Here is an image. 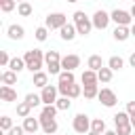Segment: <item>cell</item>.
Returning <instances> with one entry per match:
<instances>
[{"label":"cell","instance_id":"cell-1","mask_svg":"<svg viewBox=\"0 0 135 135\" xmlns=\"http://www.w3.org/2000/svg\"><path fill=\"white\" fill-rule=\"evenodd\" d=\"M23 59H25V68H27L32 74H36V72H42V65H44V53H42L40 49L25 51Z\"/></svg>","mask_w":135,"mask_h":135},{"label":"cell","instance_id":"cell-2","mask_svg":"<svg viewBox=\"0 0 135 135\" xmlns=\"http://www.w3.org/2000/svg\"><path fill=\"white\" fill-rule=\"evenodd\" d=\"M72 19H74V25H76L78 36H89V34H91L93 21H91V17L84 15V11H76V13L72 15Z\"/></svg>","mask_w":135,"mask_h":135},{"label":"cell","instance_id":"cell-3","mask_svg":"<svg viewBox=\"0 0 135 135\" xmlns=\"http://www.w3.org/2000/svg\"><path fill=\"white\" fill-rule=\"evenodd\" d=\"M44 65H46V70H49L51 76H59V74L63 72L59 51H46V53H44Z\"/></svg>","mask_w":135,"mask_h":135},{"label":"cell","instance_id":"cell-4","mask_svg":"<svg viewBox=\"0 0 135 135\" xmlns=\"http://www.w3.org/2000/svg\"><path fill=\"white\" fill-rule=\"evenodd\" d=\"M72 129L76 131V133H80V135H86L89 131H91V118L86 116V114H76L74 116V120H72Z\"/></svg>","mask_w":135,"mask_h":135},{"label":"cell","instance_id":"cell-5","mask_svg":"<svg viewBox=\"0 0 135 135\" xmlns=\"http://www.w3.org/2000/svg\"><path fill=\"white\" fill-rule=\"evenodd\" d=\"M110 17H112V21H114L116 25H127V27L133 25V17H131V13L124 11V8H114V11L110 13Z\"/></svg>","mask_w":135,"mask_h":135},{"label":"cell","instance_id":"cell-6","mask_svg":"<svg viewBox=\"0 0 135 135\" xmlns=\"http://www.w3.org/2000/svg\"><path fill=\"white\" fill-rule=\"evenodd\" d=\"M65 23H68V15H63V13H51V15H46V21H44V25L49 30H61Z\"/></svg>","mask_w":135,"mask_h":135},{"label":"cell","instance_id":"cell-7","mask_svg":"<svg viewBox=\"0 0 135 135\" xmlns=\"http://www.w3.org/2000/svg\"><path fill=\"white\" fill-rule=\"evenodd\" d=\"M91 21H93V27L95 30H105L108 25H110V21H112V17H110V13H105V11H95L93 13V17H91Z\"/></svg>","mask_w":135,"mask_h":135},{"label":"cell","instance_id":"cell-8","mask_svg":"<svg viewBox=\"0 0 135 135\" xmlns=\"http://www.w3.org/2000/svg\"><path fill=\"white\" fill-rule=\"evenodd\" d=\"M57 93H59V89H57V86H53V84H46V86L40 91L42 103H44V105H55V101L59 99V97H57Z\"/></svg>","mask_w":135,"mask_h":135},{"label":"cell","instance_id":"cell-9","mask_svg":"<svg viewBox=\"0 0 135 135\" xmlns=\"http://www.w3.org/2000/svg\"><path fill=\"white\" fill-rule=\"evenodd\" d=\"M97 99H99L101 105H105V108H114V105L118 103V97H116V93H114L112 89H99Z\"/></svg>","mask_w":135,"mask_h":135},{"label":"cell","instance_id":"cell-10","mask_svg":"<svg viewBox=\"0 0 135 135\" xmlns=\"http://www.w3.org/2000/svg\"><path fill=\"white\" fill-rule=\"evenodd\" d=\"M78 65H80V57H78V55L72 53V55H63V57H61V68H63L65 72H74Z\"/></svg>","mask_w":135,"mask_h":135},{"label":"cell","instance_id":"cell-11","mask_svg":"<svg viewBox=\"0 0 135 135\" xmlns=\"http://www.w3.org/2000/svg\"><path fill=\"white\" fill-rule=\"evenodd\" d=\"M59 36H61V40H65V42H72V40L78 36V32H76V25H74V23H65V25L59 30Z\"/></svg>","mask_w":135,"mask_h":135},{"label":"cell","instance_id":"cell-12","mask_svg":"<svg viewBox=\"0 0 135 135\" xmlns=\"http://www.w3.org/2000/svg\"><path fill=\"white\" fill-rule=\"evenodd\" d=\"M112 36H114L116 42H124V40L131 38V27H127V25H116L114 32H112Z\"/></svg>","mask_w":135,"mask_h":135},{"label":"cell","instance_id":"cell-13","mask_svg":"<svg viewBox=\"0 0 135 135\" xmlns=\"http://www.w3.org/2000/svg\"><path fill=\"white\" fill-rule=\"evenodd\" d=\"M38 120H40V127H42V131H44L46 135H55V133H57L59 124H57L55 118H38Z\"/></svg>","mask_w":135,"mask_h":135},{"label":"cell","instance_id":"cell-14","mask_svg":"<svg viewBox=\"0 0 135 135\" xmlns=\"http://www.w3.org/2000/svg\"><path fill=\"white\" fill-rule=\"evenodd\" d=\"M0 99H2L4 103L17 101V91H15L13 86H6V84H2V86H0Z\"/></svg>","mask_w":135,"mask_h":135},{"label":"cell","instance_id":"cell-15","mask_svg":"<svg viewBox=\"0 0 135 135\" xmlns=\"http://www.w3.org/2000/svg\"><path fill=\"white\" fill-rule=\"evenodd\" d=\"M6 36H8L11 40H23V36H25V30H23V25H17V23H13V25H8V30H6Z\"/></svg>","mask_w":135,"mask_h":135},{"label":"cell","instance_id":"cell-16","mask_svg":"<svg viewBox=\"0 0 135 135\" xmlns=\"http://www.w3.org/2000/svg\"><path fill=\"white\" fill-rule=\"evenodd\" d=\"M80 82H82V86H89V84H97L99 82V78H97V72H93V70H84L82 72V76H80Z\"/></svg>","mask_w":135,"mask_h":135},{"label":"cell","instance_id":"cell-17","mask_svg":"<svg viewBox=\"0 0 135 135\" xmlns=\"http://www.w3.org/2000/svg\"><path fill=\"white\" fill-rule=\"evenodd\" d=\"M21 127L25 129V133H36L38 129H42V127H40V120H38V118H32V116L23 118V124H21Z\"/></svg>","mask_w":135,"mask_h":135},{"label":"cell","instance_id":"cell-18","mask_svg":"<svg viewBox=\"0 0 135 135\" xmlns=\"http://www.w3.org/2000/svg\"><path fill=\"white\" fill-rule=\"evenodd\" d=\"M32 82H34V86L44 89L49 84V74L46 72H36V74H32Z\"/></svg>","mask_w":135,"mask_h":135},{"label":"cell","instance_id":"cell-19","mask_svg":"<svg viewBox=\"0 0 135 135\" xmlns=\"http://www.w3.org/2000/svg\"><path fill=\"white\" fill-rule=\"evenodd\" d=\"M86 68L93 70V72H99V70L103 68V59H101V55H91V57L86 59Z\"/></svg>","mask_w":135,"mask_h":135},{"label":"cell","instance_id":"cell-20","mask_svg":"<svg viewBox=\"0 0 135 135\" xmlns=\"http://www.w3.org/2000/svg\"><path fill=\"white\" fill-rule=\"evenodd\" d=\"M108 68H110L112 72H120V70L124 68V59L118 57V55H112V57L108 59Z\"/></svg>","mask_w":135,"mask_h":135},{"label":"cell","instance_id":"cell-21","mask_svg":"<svg viewBox=\"0 0 135 135\" xmlns=\"http://www.w3.org/2000/svg\"><path fill=\"white\" fill-rule=\"evenodd\" d=\"M8 70H13V72H17V74L23 72V70H27V68H25V59H23V57H13L11 63H8Z\"/></svg>","mask_w":135,"mask_h":135},{"label":"cell","instance_id":"cell-22","mask_svg":"<svg viewBox=\"0 0 135 135\" xmlns=\"http://www.w3.org/2000/svg\"><path fill=\"white\" fill-rule=\"evenodd\" d=\"M0 80H2V84H6V86L17 84V72H13V70H4L2 76H0Z\"/></svg>","mask_w":135,"mask_h":135},{"label":"cell","instance_id":"cell-23","mask_svg":"<svg viewBox=\"0 0 135 135\" xmlns=\"http://www.w3.org/2000/svg\"><path fill=\"white\" fill-rule=\"evenodd\" d=\"M74 82H76L74 72H65V70H63V72L57 76V84H68V86H70V84H74Z\"/></svg>","mask_w":135,"mask_h":135},{"label":"cell","instance_id":"cell-24","mask_svg":"<svg viewBox=\"0 0 135 135\" xmlns=\"http://www.w3.org/2000/svg\"><path fill=\"white\" fill-rule=\"evenodd\" d=\"M82 95H84V99H95V97L99 95V86H97V84L82 86Z\"/></svg>","mask_w":135,"mask_h":135},{"label":"cell","instance_id":"cell-25","mask_svg":"<svg viewBox=\"0 0 135 135\" xmlns=\"http://www.w3.org/2000/svg\"><path fill=\"white\" fill-rule=\"evenodd\" d=\"M30 112H32V105H30L27 101H19V103H17V116L27 118V116H30Z\"/></svg>","mask_w":135,"mask_h":135},{"label":"cell","instance_id":"cell-26","mask_svg":"<svg viewBox=\"0 0 135 135\" xmlns=\"http://www.w3.org/2000/svg\"><path fill=\"white\" fill-rule=\"evenodd\" d=\"M129 122H131V116L127 114V110L114 114V124H116V127H120V124H129Z\"/></svg>","mask_w":135,"mask_h":135},{"label":"cell","instance_id":"cell-27","mask_svg":"<svg viewBox=\"0 0 135 135\" xmlns=\"http://www.w3.org/2000/svg\"><path fill=\"white\" fill-rule=\"evenodd\" d=\"M112 74H114V72H112L108 65H103V68L97 72V78H99V82H110V80H112Z\"/></svg>","mask_w":135,"mask_h":135},{"label":"cell","instance_id":"cell-28","mask_svg":"<svg viewBox=\"0 0 135 135\" xmlns=\"http://www.w3.org/2000/svg\"><path fill=\"white\" fill-rule=\"evenodd\" d=\"M55 105H57V110H59V112H65V110H70V108H72V99L61 95V97L55 101Z\"/></svg>","mask_w":135,"mask_h":135},{"label":"cell","instance_id":"cell-29","mask_svg":"<svg viewBox=\"0 0 135 135\" xmlns=\"http://www.w3.org/2000/svg\"><path fill=\"white\" fill-rule=\"evenodd\" d=\"M57 112H59V110H57V105H44L38 118H55V116H57Z\"/></svg>","mask_w":135,"mask_h":135},{"label":"cell","instance_id":"cell-30","mask_svg":"<svg viewBox=\"0 0 135 135\" xmlns=\"http://www.w3.org/2000/svg\"><path fill=\"white\" fill-rule=\"evenodd\" d=\"M91 131H97V133H105L108 129H105V122H103V118H93L91 120Z\"/></svg>","mask_w":135,"mask_h":135},{"label":"cell","instance_id":"cell-31","mask_svg":"<svg viewBox=\"0 0 135 135\" xmlns=\"http://www.w3.org/2000/svg\"><path fill=\"white\" fill-rule=\"evenodd\" d=\"M32 11H34V8H32L30 2H19V4H17V13H19L21 17H30Z\"/></svg>","mask_w":135,"mask_h":135},{"label":"cell","instance_id":"cell-32","mask_svg":"<svg viewBox=\"0 0 135 135\" xmlns=\"http://www.w3.org/2000/svg\"><path fill=\"white\" fill-rule=\"evenodd\" d=\"M34 36H36V40H38V42H44V40L49 38V27H46V25H40V27H36Z\"/></svg>","mask_w":135,"mask_h":135},{"label":"cell","instance_id":"cell-33","mask_svg":"<svg viewBox=\"0 0 135 135\" xmlns=\"http://www.w3.org/2000/svg\"><path fill=\"white\" fill-rule=\"evenodd\" d=\"M17 8V2L15 0H0V11L2 13H11Z\"/></svg>","mask_w":135,"mask_h":135},{"label":"cell","instance_id":"cell-34","mask_svg":"<svg viewBox=\"0 0 135 135\" xmlns=\"http://www.w3.org/2000/svg\"><path fill=\"white\" fill-rule=\"evenodd\" d=\"M80 95H82V86L74 82V84L68 89V97H70V99H76V97H80Z\"/></svg>","mask_w":135,"mask_h":135},{"label":"cell","instance_id":"cell-35","mask_svg":"<svg viewBox=\"0 0 135 135\" xmlns=\"http://www.w3.org/2000/svg\"><path fill=\"white\" fill-rule=\"evenodd\" d=\"M25 101H27L32 108H36V105H40V103H42V97H40V95H36V93H27V95H25Z\"/></svg>","mask_w":135,"mask_h":135},{"label":"cell","instance_id":"cell-36","mask_svg":"<svg viewBox=\"0 0 135 135\" xmlns=\"http://www.w3.org/2000/svg\"><path fill=\"white\" fill-rule=\"evenodd\" d=\"M13 127H15V124H13L11 116H2V118H0V129H2V133H8Z\"/></svg>","mask_w":135,"mask_h":135},{"label":"cell","instance_id":"cell-37","mask_svg":"<svg viewBox=\"0 0 135 135\" xmlns=\"http://www.w3.org/2000/svg\"><path fill=\"white\" fill-rule=\"evenodd\" d=\"M133 131H135V129L131 127V122H129V124H120V127H116V133H118V135H133Z\"/></svg>","mask_w":135,"mask_h":135},{"label":"cell","instance_id":"cell-38","mask_svg":"<svg viewBox=\"0 0 135 135\" xmlns=\"http://www.w3.org/2000/svg\"><path fill=\"white\" fill-rule=\"evenodd\" d=\"M11 59H13V57H8V53H6V51H0V65H2V68H8Z\"/></svg>","mask_w":135,"mask_h":135},{"label":"cell","instance_id":"cell-39","mask_svg":"<svg viewBox=\"0 0 135 135\" xmlns=\"http://www.w3.org/2000/svg\"><path fill=\"white\" fill-rule=\"evenodd\" d=\"M4 135H27V133H25V129H23V127H19V124H17V127H13V129H11L8 133H4Z\"/></svg>","mask_w":135,"mask_h":135},{"label":"cell","instance_id":"cell-40","mask_svg":"<svg viewBox=\"0 0 135 135\" xmlns=\"http://www.w3.org/2000/svg\"><path fill=\"white\" fill-rule=\"evenodd\" d=\"M127 114L135 116V101H127Z\"/></svg>","mask_w":135,"mask_h":135},{"label":"cell","instance_id":"cell-41","mask_svg":"<svg viewBox=\"0 0 135 135\" xmlns=\"http://www.w3.org/2000/svg\"><path fill=\"white\" fill-rule=\"evenodd\" d=\"M129 63H131V68H135V53H131V57H129Z\"/></svg>","mask_w":135,"mask_h":135},{"label":"cell","instance_id":"cell-42","mask_svg":"<svg viewBox=\"0 0 135 135\" xmlns=\"http://www.w3.org/2000/svg\"><path fill=\"white\" fill-rule=\"evenodd\" d=\"M103 135H118V133H116V129H114V131H105Z\"/></svg>","mask_w":135,"mask_h":135},{"label":"cell","instance_id":"cell-43","mask_svg":"<svg viewBox=\"0 0 135 135\" xmlns=\"http://www.w3.org/2000/svg\"><path fill=\"white\" fill-rule=\"evenodd\" d=\"M129 13H131V17H133V19H135V4H133V6H131V11H129Z\"/></svg>","mask_w":135,"mask_h":135},{"label":"cell","instance_id":"cell-44","mask_svg":"<svg viewBox=\"0 0 135 135\" xmlns=\"http://www.w3.org/2000/svg\"><path fill=\"white\" fill-rule=\"evenodd\" d=\"M86 135H101V133H97V131H89Z\"/></svg>","mask_w":135,"mask_h":135},{"label":"cell","instance_id":"cell-45","mask_svg":"<svg viewBox=\"0 0 135 135\" xmlns=\"http://www.w3.org/2000/svg\"><path fill=\"white\" fill-rule=\"evenodd\" d=\"M131 127L135 129V116H131Z\"/></svg>","mask_w":135,"mask_h":135},{"label":"cell","instance_id":"cell-46","mask_svg":"<svg viewBox=\"0 0 135 135\" xmlns=\"http://www.w3.org/2000/svg\"><path fill=\"white\" fill-rule=\"evenodd\" d=\"M131 36H135V23L131 25Z\"/></svg>","mask_w":135,"mask_h":135},{"label":"cell","instance_id":"cell-47","mask_svg":"<svg viewBox=\"0 0 135 135\" xmlns=\"http://www.w3.org/2000/svg\"><path fill=\"white\" fill-rule=\"evenodd\" d=\"M15 2H25V0H15Z\"/></svg>","mask_w":135,"mask_h":135},{"label":"cell","instance_id":"cell-48","mask_svg":"<svg viewBox=\"0 0 135 135\" xmlns=\"http://www.w3.org/2000/svg\"><path fill=\"white\" fill-rule=\"evenodd\" d=\"M68 2H78V0H68Z\"/></svg>","mask_w":135,"mask_h":135},{"label":"cell","instance_id":"cell-49","mask_svg":"<svg viewBox=\"0 0 135 135\" xmlns=\"http://www.w3.org/2000/svg\"><path fill=\"white\" fill-rule=\"evenodd\" d=\"M27 135H36V133H27Z\"/></svg>","mask_w":135,"mask_h":135},{"label":"cell","instance_id":"cell-50","mask_svg":"<svg viewBox=\"0 0 135 135\" xmlns=\"http://www.w3.org/2000/svg\"><path fill=\"white\" fill-rule=\"evenodd\" d=\"M133 4H135V0H133Z\"/></svg>","mask_w":135,"mask_h":135},{"label":"cell","instance_id":"cell-51","mask_svg":"<svg viewBox=\"0 0 135 135\" xmlns=\"http://www.w3.org/2000/svg\"><path fill=\"white\" fill-rule=\"evenodd\" d=\"M133 135H135V131H133Z\"/></svg>","mask_w":135,"mask_h":135},{"label":"cell","instance_id":"cell-52","mask_svg":"<svg viewBox=\"0 0 135 135\" xmlns=\"http://www.w3.org/2000/svg\"><path fill=\"white\" fill-rule=\"evenodd\" d=\"M55 135H57V133H55Z\"/></svg>","mask_w":135,"mask_h":135}]
</instances>
